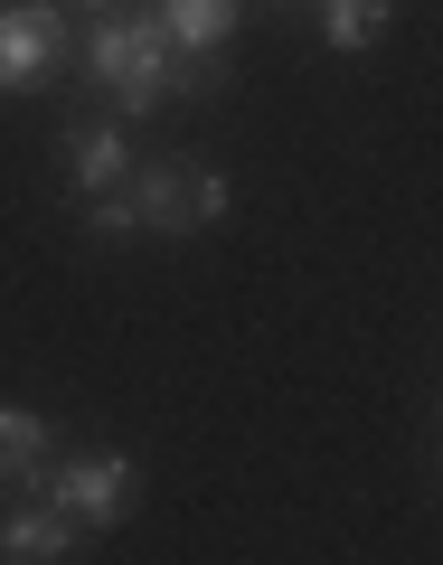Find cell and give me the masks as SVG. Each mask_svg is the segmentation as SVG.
Returning a JSON list of instances; mask_svg holds the SVG:
<instances>
[{"mask_svg":"<svg viewBox=\"0 0 443 565\" xmlns=\"http://www.w3.org/2000/svg\"><path fill=\"white\" fill-rule=\"evenodd\" d=\"M85 66L114 85L123 114H151V104H180V95H199V85H208V66L180 57V47L161 39L151 10H104L95 39H85Z\"/></svg>","mask_w":443,"mask_h":565,"instance_id":"1","label":"cell"},{"mask_svg":"<svg viewBox=\"0 0 443 565\" xmlns=\"http://www.w3.org/2000/svg\"><path fill=\"white\" fill-rule=\"evenodd\" d=\"M57 161H66V189H76V199H95V189H114L123 170H133V151H123L114 122H66Z\"/></svg>","mask_w":443,"mask_h":565,"instance_id":"5","label":"cell"},{"mask_svg":"<svg viewBox=\"0 0 443 565\" xmlns=\"http://www.w3.org/2000/svg\"><path fill=\"white\" fill-rule=\"evenodd\" d=\"M48 462V424L20 415V405H0V481H29Z\"/></svg>","mask_w":443,"mask_h":565,"instance_id":"9","label":"cell"},{"mask_svg":"<svg viewBox=\"0 0 443 565\" xmlns=\"http://www.w3.org/2000/svg\"><path fill=\"white\" fill-rule=\"evenodd\" d=\"M133 226H141V217H133V199H123V180H114V189H95V236L114 245V236H133Z\"/></svg>","mask_w":443,"mask_h":565,"instance_id":"10","label":"cell"},{"mask_svg":"<svg viewBox=\"0 0 443 565\" xmlns=\"http://www.w3.org/2000/svg\"><path fill=\"white\" fill-rule=\"evenodd\" d=\"M151 20H161V39L180 47V57H199V66H218V47H226V29H236V0H151Z\"/></svg>","mask_w":443,"mask_h":565,"instance_id":"6","label":"cell"},{"mask_svg":"<svg viewBox=\"0 0 443 565\" xmlns=\"http://www.w3.org/2000/svg\"><path fill=\"white\" fill-rule=\"evenodd\" d=\"M57 10H66V20H76V10H85V20H104V10H123V0H57Z\"/></svg>","mask_w":443,"mask_h":565,"instance_id":"11","label":"cell"},{"mask_svg":"<svg viewBox=\"0 0 443 565\" xmlns=\"http://www.w3.org/2000/svg\"><path fill=\"white\" fill-rule=\"evenodd\" d=\"M0 556L10 565H57V556H76V519H66V509H10V519H0Z\"/></svg>","mask_w":443,"mask_h":565,"instance_id":"7","label":"cell"},{"mask_svg":"<svg viewBox=\"0 0 443 565\" xmlns=\"http://www.w3.org/2000/svg\"><path fill=\"white\" fill-rule=\"evenodd\" d=\"M123 199H133L141 226H161V236H199V226L226 217V180L199 161V151H170V161H133L123 170Z\"/></svg>","mask_w":443,"mask_h":565,"instance_id":"2","label":"cell"},{"mask_svg":"<svg viewBox=\"0 0 443 565\" xmlns=\"http://www.w3.org/2000/svg\"><path fill=\"white\" fill-rule=\"evenodd\" d=\"M66 47H76V20H66L57 0H0V95L39 85Z\"/></svg>","mask_w":443,"mask_h":565,"instance_id":"3","label":"cell"},{"mask_svg":"<svg viewBox=\"0 0 443 565\" xmlns=\"http://www.w3.org/2000/svg\"><path fill=\"white\" fill-rule=\"evenodd\" d=\"M29 481L48 490V509H66V519H85V527H104L123 509V490H133V462H123V452H66V462H39L29 471Z\"/></svg>","mask_w":443,"mask_h":565,"instance_id":"4","label":"cell"},{"mask_svg":"<svg viewBox=\"0 0 443 565\" xmlns=\"http://www.w3.org/2000/svg\"><path fill=\"white\" fill-rule=\"evenodd\" d=\"M321 39L340 47V57L378 47V39H387V0H321Z\"/></svg>","mask_w":443,"mask_h":565,"instance_id":"8","label":"cell"}]
</instances>
